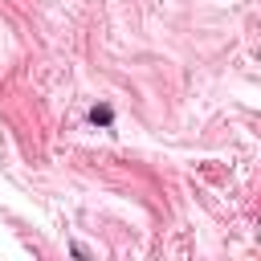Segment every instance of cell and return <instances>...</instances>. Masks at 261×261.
<instances>
[{
    "instance_id": "1",
    "label": "cell",
    "mask_w": 261,
    "mask_h": 261,
    "mask_svg": "<svg viewBox=\"0 0 261 261\" xmlns=\"http://www.w3.org/2000/svg\"><path fill=\"white\" fill-rule=\"evenodd\" d=\"M110 118H114L110 106H94V110H90V122H98V126H110Z\"/></svg>"
}]
</instances>
